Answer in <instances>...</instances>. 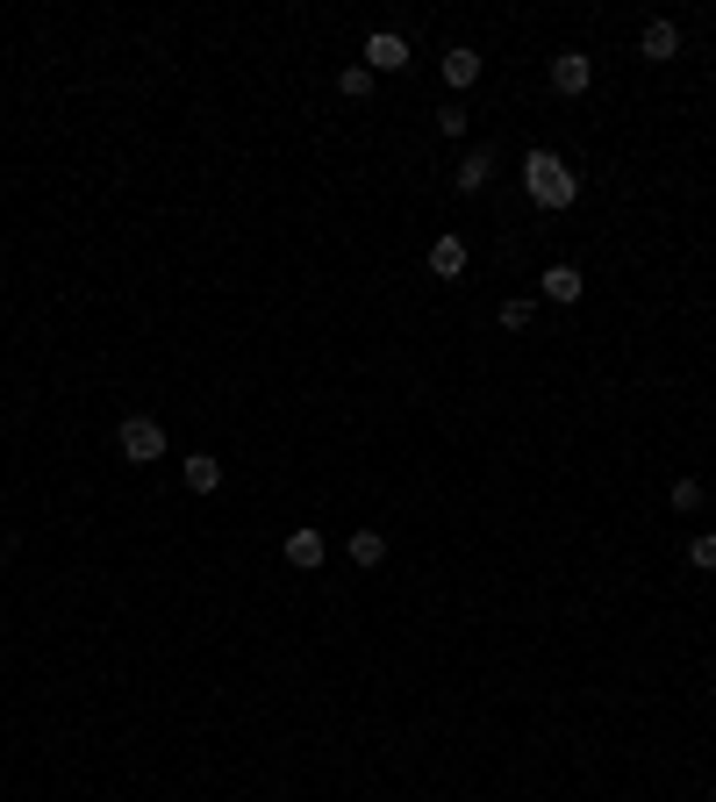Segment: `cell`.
Masks as SVG:
<instances>
[{
  "label": "cell",
  "mask_w": 716,
  "mask_h": 802,
  "mask_svg": "<svg viewBox=\"0 0 716 802\" xmlns=\"http://www.w3.org/2000/svg\"><path fill=\"white\" fill-rule=\"evenodd\" d=\"M523 194H530V208H573L581 201V179H573V165L559 158V150H523Z\"/></svg>",
  "instance_id": "obj_1"
},
{
  "label": "cell",
  "mask_w": 716,
  "mask_h": 802,
  "mask_svg": "<svg viewBox=\"0 0 716 802\" xmlns=\"http://www.w3.org/2000/svg\"><path fill=\"white\" fill-rule=\"evenodd\" d=\"M115 451H122L129 466H158V459H165V423H158V416H122Z\"/></svg>",
  "instance_id": "obj_2"
},
{
  "label": "cell",
  "mask_w": 716,
  "mask_h": 802,
  "mask_svg": "<svg viewBox=\"0 0 716 802\" xmlns=\"http://www.w3.org/2000/svg\"><path fill=\"white\" fill-rule=\"evenodd\" d=\"M588 86H595V65H588V51H559V58H552V94L581 101Z\"/></svg>",
  "instance_id": "obj_3"
},
{
  "label": "cell",
  "mask_w": 716,
  "mask_h": 802,
  "mask_svg": "<svg viewBox=\"0 0 716 802\" xmlns=\"http://www.w3.org/2000/svg\"><path fill=\"white\" fill-rule=\"evenodd\" d=\"M637 58H645V65H674L681 58V22H645L637 29Z\"/></svg>",
  "instance_id": "obj_4"
},
{
  "label": "cell",
  "mask_w": 716,
  "mask_h": 802,
  "mask_svg": "<svg viewBox=\"0 0 716 802\" xmlns=\"http://www.w3.org/2000/svg\"><path fill=\"white\" fill-rule=\"evenodd\" d=\"M365 72H402L408 65V43L394 37V29H380V37H365V58H359Z\"/></svg>",
  "instance_id": "obj_5"
},
{
  "label": "cell",
  "mask_w": 716,
  "mask_h": 802,
  "mask_svg": "<svg viewBox=\"0 0 716 802\" xmlns=\"http://www.w3.org/2000/svg\"><path fill=\"white\" fill-rule=\"evenodd\" d=\"M544 301H559V309H573V301H581L588 294V272L581 265H544Z\"/></svg>",
  "instance_id": "obj_6"
},
{
  "label": "cell",
  "mask_w": 716,
  "mask_h": 802,
  "mask_svg": "<svg viewBox=\"0 0 716 802\" xmlns=\"http://www.w3.org/2000/svg\"><path fill=\"white\" fill-rule=\"evenodd\" d=\"M280 552H287V566L315 573V566H323V552H330V544H323V531H309V523H301V531H287V544H280Z\"/></svg>",
  "instance_id": "obj_7"
},
{
  "label": "cell",
  "mask_w": 716,
  "mask_h": 802,
  "mask_svg": "<svg viewBox=\"0 0 716 802\" xmlns=\"http://www.w3.org/2000/svg\"><path fill=\"white\" fill-rule=\"evenodd\" d=\"M487 179H495V150H487V144H474V150H466V165L452 173V187H459V194H480Z\"/></svg>",
  "instance_id": "obj_8"
},
{
  "label": "cell",
  "mask_w": 716,
  "mask_h": 802,
  "mask_svg": "<svg viewBox=\"0 0 716 802\" xmlns=\"http://www.w3.org/2000/svg\"><path fill=\"white\" fill-rule=\"evenodd\" d=\"M474 80H480V51H474V43H452V51H445V86H459V94H466Z\"/></svg>",
  "instance_id": "obj_9"
},
{
  "label": "cell",
  "mask_w": 716,
  "mask_h": 802,
  "mask_svg": "<svg viewBox=\"0 0 716 802\" xmlns=\"http://www.w3.org/2000/svg\"><path fill=\"white\" fill-rule=\"evenodd\" d=\"M430 272H437V280H459V272H466V237H437V244H430Z\"/></svg>",
  "instance_id": "obj_10"
},
{
  "label": "cell",
  "mask_w": 716,
  "mask_h": 802,
  "mask_svg": "<svg viewBox=\"0 0 716 802\" xmlns=\"http://www.w3.org/2000/svg\"><path fill=\"white\" fill-rule=\"evenodd\" d=\"M216 488H222V459L194 451V459H187V494H216Z\"/></svg>",
  "instance_id": "obj_11"
},
{
  "label": "cell",
  "mask_w": 716,
  "mask_h": 802,
  "mask_svg": "<svg viewBox=\"0 0 716 802\" xmlns=\"http://www.w3.org/2000/svg\"><path fill=\"white\" fill-rule=\"evenodd\" d=\"M344 552H352V566L373 573L380 559H387V538H380V531H352V544H344Z\"/></svg>",
  "instance_id": "obj_12"
},
{
  "label": "cell",
  "mask_w": 716,
  "mask_h": 802,
  "mask_svg": "<svg viewBox=\"0 0 716 802\" xmlns=\"http://www.w3.org/2000/svg\"><path fill=\"white\" fill-rule=\"evenodd\" d=\"M688 566L695 573H716V531H695L688 538Z\"/></svg>",
  "instance_id": "obj_13"
},
{
  "label": "cell",
  "mask_w": 716,
  "mask_h": 802,
  "mask_svg": "<svg viewBox=\"0 0 716 802\" xmlns=\"http://www.w3.org/2000/svg\"><path fill=\"white\" fill-rule=\"evenodd\" d=\"M338 94L344 101H365V94H373V72H365V65H344L338 72Z\"/></svg>",
  "instance_id": "obj_14"
},
{
  "label": "cell",
  "mask_w": 716,
  "mask_h": 802,
  "mask_svg": "<svg viewBox=\"0 0 716 802\" xmlns=\"http://www.w3.org/2000/svg\"><path fill=\"white\" fill-rule=\"evenodd\" d=\"M674 509L695 517V509H703V480H674Z\"/></svg>",
  "instance_id": "obj_15"
},
{
  "label": "cell",
  "mask_w": 716,
  "mask_h": 802,
  "mask_svg": "<svg viewBox=\"0 0 716 802\" xmlns=\"http://www.w3.org/2000/svg\"><path fill=\"white\" fill-rule=\"evenodd\" d=\"M523 323H530V301L509 294V301H501V330H523Z\"/></svg>",
  "instance_id": "obj_16"
},
{
  "label": "cell",
  "mask_w": 716,
  "mask_h": 802,
  "mask_svg": "<svg viewBox=\"0 0 716 802\" xmlns=\"http://www.w3.org/2000/svg\"><path fill=\"white\" fill-rule=\"evenodd\" d=\"M437 129H445V136H466V108H437Z\"/></svg>",
  "instance_id": "obj_17"
},
{
  "label": "cell",
  "mask_w": 716,
  "mask_h": 802,
  "mask_svg": "<svg viewBox=\"0 0 716 802\" xmlns=\"http://www.w3.org/2000/svg\"><path fill=\"white\" fill-rule=\"evenodd\" d=\"M0 573H8V552H0Z\"/></svg>",
  "instance_id": "obj_18"
}]
</instances>
